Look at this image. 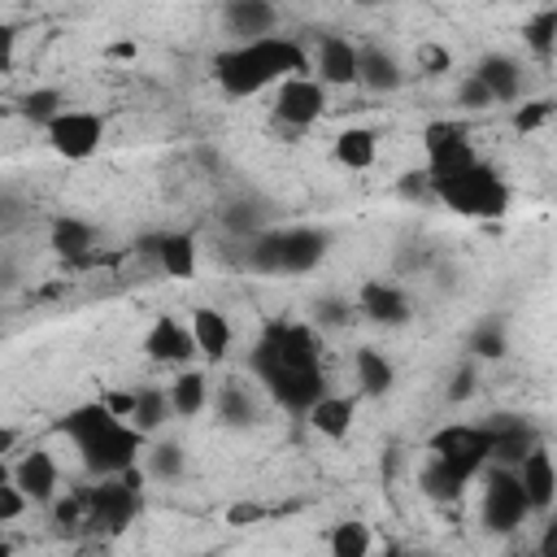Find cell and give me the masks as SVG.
Instances as JSON below:
<instances>
[{
    "label": "cell",
    "mask_w": 557,
    "mask_h": 557,
    "mask_svg": "<svg viewBox=\"0 0 557 557\" xmlns=\"http://www.w3.org/2000/svg\"><path fill=\"white\" fill-rule=\"evenodd\" d=\"M322 331L313 322H265L261 339L248 352L252 379L292 413H305L322 392Z\"/></svg>",
    "instance_id": "obj_1"
},
{
    "label": "cell",
    "mask_w": 557,
    "mask_h": 557,
    "mask_svg": "<svg viewBox=\"0 0 557 557\" xmlns=\"http://www.w3.org/2000/svg\"><path fill=\"white\" fill-rule=\"evenodd\" d=\"M292 74H313V61L300 39L278 35V30L261 35V39L231 44L213 57V83L231 100L261 96L265 87H274L278 78H292Z\"/></svg>",
    "instance_id": "obj_2"
},
{
    "label": "cell",
    "mask_w": 557,
    "mask_h": 557,
    "mask_svg": "<svg viewBox=\"0 0 557 557\" xmlns=\"http://www.w3.org/2000/svg\"><path fill=\"white\" fill-rule=\"evenodd\" d=\"M61 435L78 448V461L91 479H104V474H117L126 470L131 461H139L148 435L135 431L126 418L109 413L100 400H87V405H74L61 422Z\"/></svg>",
    "instance_id": "obj_3"
},
{
    "label": "cell",
    "mask_w": 557,
    "mask_h": 557,
    "mask_svg": "<svg viewBox=\"0 0 557 557\" xmlns=\"http://www.w3.org/2000/svg\"><path fill=\"white\" fill-rule=\"evenodd\" d=\"M431 200L461 213V218H505L509 213V183L500 178V170H492L487 161H470L466 170L457 174H444V178H431Z\"/></svg>",
    "instance_id": "obj_4"
},
{
    "label": "cell",
    "mask_w": 557,
    "mask_h": 557,
    "mask_svg": "<svg viewBox=\"0 0 557 557\" xmlns=\"http://www.w3.org/2000/svg\"><path fill=\"white\" fill-rule=\"evenodd\" d=\"M483 479V500H479V518H483V531L492 535H513L527 518H531V505H527V492L518 483V470L513 466H483L479 470Z\"/></svg>",
    "instance_id": "obj_5"
},
{
    "label": "cell",
    "mask_w": 557,
    "mask_h": 557,
    "mask_svg": "<svg viewBox=\"0 0 557 557\" xmlns=\"http://www.w3.org/2000/svg\"><path fill=\"white\" fill-rule=\"evenodd\" d=\"M44 139L48 148L61 157V161H87L100 152L104 144V117L91 113V109H61L48 126H44Z\"/></svg>",
    "instance_id": "obj_6"
},
{
    "label": "cell",
    "mask_w": 557,
    "mask_h": 557,
    "mask_svg": "<svg viewBox=\"0 0 557 557\" xmlns=\"http://www.w3.org/2000/svg\"><path fill=\"white\" fill-rule=\"evenodd\" d=\"M426 453H435V457H444L453 470H461L470 483L479 479V470L487 466V457H492V440H487V426L479 422H448V426H440L431 440H426Z\"/></svg>",
    "instance_id": "obj_7"
},
{
    "label": "cell",
    "mask_w": 557,
    "mask_h": 557,
    "mask_svg": "<svg viewBox=\"0 0 557 557\" xmlns=\"http://www.w3.org/2000/svg\"><path fill=\"white\" fill-rule=\"evenodd\" d=\"M422 152H426V165H422V170H426L431 178L457 174V170H466L470 161H479L466 122H431V126L422 131Z\"/></svg>",
    "instance_id": "obj_8"
},
{
    "label": "cell",
    "mask_w": 557,
    "mask_h": 557,
    "mask_svg": "<svg viewBox=\"0 0 557 557\" xmlns=\"http://www.w3.org/2000/svg\"><path fill=\"white\" fill-rule=\"evenodd\" d=\"M326 113V87L313 74H292L274 83V122L305 131Z\"/></svg>",
    "instance_id": "obj_9"
},
{
    "label": "cell",
    "mask_w": 557,
    "mask_h": 557,
    "mask_svg": "<svg viewBox=\"0 0 557 557\" xmlns=\"http://www.w3.org/2000/svg\"><path fill=\"white\" fill-rule=\"evenodd\" d=\"M83 500H87V522H96L104 531H126L135 522L139 505H144V492L126 487L117 474H104L100 487H87L83 492Z\"/></svg>",
    "instance_id": "obj_10"
},
{
    "label": "cell",
    "mask_w": 557,
    "mask_h": 557,
    "mask_svg": "<svg viewBox=\"0 0 557 557\" xmlns=\"http://www.w3.org/2000/svg\"><path fill=\"white\" fill-rule=\"evenodd\" d=\"M139 348H144V357H148L152 366H183V361H191V357H196L191 326H187V322H178L174 313H157V318L148 322V331H144Z\"/></svg>",
    "instance_id": "obj_11"
},
{
    "label": "cell",
    "mask_w": 557,
    "mask_h": 557,
    "mask_svg": "<svg viewBox=\"0 0 557 557\" xmlns=\"http://www.w3.org/2000/svg\"><path fill=\"white\" fill-rule=\"evenodd\" d=\"M513 470H518V483H522V492H527L531 513H540V518L553 513V505H557V466H553L548 444H544V440L531 444Z\"/></svg>",
    "instance_id": "obj_12"
},
{
    "label": "cell",
    "mask_w": 557,
    "mask_h": 557,
    "mask_svg": "<svg viewBox=\"0 0 557 557\" xmlns=\"http://www.w3.org/2000/svg\"><path fill=\"white\" fill-rule=\"evenodd\" d=\"M331 252V235L322 226H278V274H309Z\"/></svg>",
    "instance_id": "obj_13"
},
{
    "label": "cell",
    "mask_w": 557,
    "mask_h": 557,
    "mask_svg": "<svg viewBox=\"0 0 557 557\" xmlns=\"http://www.w3.org/2000/svg\"><path fill=\"white\" fill-rule=\"evenodd\" d=\"M13 483L26 492L30 505H44L48 509L52 496L61 492V466H57V457L48 448H30V453H22L13 461Z\"/></svg>",
    "instance_id": "obj_14"
},
{
    "label": "cell",
    "mask_w": 557,
    "mask_h": 557,
    "mask_svg": "<svg viewBox=\"0 0 557 557\" xmlns=\"http://www.w3.org/2000/svg\"><path fill=\"white\" fill-rule=\"evenodd\" d=\"M357 313H366L374 326H405L413 318L409 296L387 278H366L357 287Z\"/></svg>",
    "instance_id": "obj_15"
},
{
    "label": "cell",
    "mask_w": 557,
    "mask_h": 557,
    "mask_svg": "<svg viewBox=\"0 0 557 557\" xmlns=\"http://www.w3.org/2000/svg\"><path fill=\"white\" fill-rule=\"evenodd\" d=\"M313 70L322 87H357V44L348 35H322Z\"/></svg>",
    "instance_id": "obj_16"
},
{
    "label": "cell",
    "mask_w": 557,
    "mask_h": 557,
    "mask_svg": "<svg viewBox=\"0 0 557 557\" xmlns=\"http://www.w3.org/2000/svg\"><path fill=\"white\" fill-rule=\"evenodd\" d=\"M483 426H487V440H492V457H487L492 466H518L522 453H527L531 444H540V431H535L531 422L513 418V413H496V418H487Z\"/></svg>",
    "instance_id": "obj_17"
},
{
    "label": "cell",
    "mask_w": 557,
    "mask_h": 557,
    "mask_svg": "<svg viewBox=\"0 0 557 557\" xmlns=\"http://www.w3.org/2000/svg\"><path fill=\"white\" fill-rule=\"evenodd\" d=\"M405 83V65L396 61L392 48L383 44H361L357 48V87L383 96V91H396Z\"/></svg>",
    "instance_id": "obj_18"
},
{
    "label": "cell",
    "mask_w": 557,
    "mask_h": 557,
    "mask_svg": "<svg viewBox=\"0 0 557 557\" xmlns=\"http://www.w3.org/2000/svg\"><path fill=\"white\" fill-rule=\"evenodd\" d=\"M187 326H191L196 352H200L205 361H222V357L231 352V344H235L231 318H226L222 309H213V305H196L191 318H187Z\"/></svg>",
    "instance_id": "obj_19"
},
{
    "label": "cell",
    "mask_w": 557,
    "mask_h": 557,
    "mask_svg": "<svg viewBox=\"0 0 557 557\" xmlns=\"http://www.w3.org/2000/svg\"><path fill=\"white\" fill-rule=\"evenodd\" d=\"M222 26H226V35H235V44L261 39L278 26V9L270 0H226L222 4Z\"/></svg>",
    "instance_id": "obj_20"
},
{
    "label": "cell",
    "mask_w": 557,
    "mask_h": 557,
    "mask_svg": "<svg viewBox=\"0 0 557 557\" xmlns=\"http://www.w3.org/2000/svg\"><path fill=\"white\" fill-rule=\"evenodd\" d=\"M474 74L487 83V91H492V100L496 104H513V100H522V61L518 57H509V52H483L479 61H474Z\"/></svg>",
    "instance_id": "obj_21"
},
{
    "label": "cell",
    "mask_w": 557,
    "mask_h": 557,
    "mask_svg": "<svg viewBox=\"0 0 557 557\" xmlns=\"http://www.w3.org/2000/svg\"><path fill=\"white\" fill-rule=\"evenodd\" d=\"M157 270L165 278H196V265H200V244H196V231H165L157 235Z\"/></svg>",
    "instance_id": "obj_22"
},
{
    "label": "cell",
    "mask_w": 557,
    "mask_h": 557,
    "mask_svg": "<svg viewBox=\"0 0 557 557\" xmlns=\"http://www.w3.org/2000/svg\"><path fill=\"white\" fill-rule=\"evenodd\" d=\"M352 379H357L361 396L379 400V396H387V392L396 387V366H392V357H387L383 348L361 344V348L352 352Z\"/></svg>",
    "instance_id": "obj_23"
},
{
    "label": "cell",
    "mask_w": 557,
    "mask_h": 557,
    "mask_svg": "<svg viewBox=\"0 0 557 557\" xmlns=\"http://www.w3.org/2000/svg\"><path fill=\"white\" fill-rule=\"evenodd\" d=\"M309 426L322 435V440H344L357 422V400L352 396H335V392H322L309 409H305Z\"/></svg>",
    "instance_id": "obj_24"
},
{
    "label": "cell",
    "mask_w": 557,
    "mask_h": 557,
    "mask_svg": "<svg viewBox=\"0 0 557 557\" xmlns=\"http://www.w3.org/2000/svg\"><path fill=\"white\" fill-rule=\"evenodd\" d=\"M466 487H470V479H466L461 470H453L444 457L426 453V461H422V470H418V492H422L426 500H435V505H453Z\"/></svg>",
    "instance_id": "obj_25"
},
{
    "label": "cell",
    "mask_w": 557,
    "mask_h": 557,
    "mask_svg": "<svg viewBox=\"0 0 557 557\" xmlns=\"http://www.w3.org/2000/svg\"><path fill=\"white\" fill-rule=\"evenodd\" d=\"M48 244H52L57 257L78 261V257H87V252L96 248V226H91L87 218L61 213V218H52V226H48Z\"/></svg>",
    "instance_id": "obj_26"
},
{
    "label": "cell",
    "mask_w": 557,
    "mask_h": 557,
    "mask_svg": "<svg viewBox=\"0 0 557 557\" xmlns=\"http://www.w3.org/2000/svg\"><path fill=\"white\" fill-rule=\"evenodd\" d=\"M165 396H170V413L174 418H200L209 409L213 387H209V374L205 370H183V374H174V383L165 387Z\"/></svg>",
    "instance_id": "obj_27"
},
{
    "label": "cell",
    "mask_w": 557,
    "mask_h": 557,
    "mask_svg": "<svg viewBox=\"0 0 557 557\" xmlns=\"http://www.w3.org/2000/svg\"><path fill=\"white\" fill-rule=\"evenodd\" d=\"M331 157L335 165L344 170H370L374 157H379V135L370 126H344L335 139H331Z\"/></svg>",
    "instance_id": "obj_28"
},
{
    "label": "cell",
    "mask_w": 557,
    "mask_h": 557,
    "mask_svg": "<svg viewBox=\"0 0 557 557\" xmlns=\"http://www.w3.org/2000/svg\"><path fill=\"white\" fill-rule=\"evenodd\" d=\"M174 413H170V396H165V387H135V405H131V426L135 431H144L148 440L170 422Z\"/></svg>",
    "instance_id": "obj_29"
},
{
    "label": "cell",
    "mask_w": 557,
    "mask_h": 557,
    "mask_svg": "<svg viewBox=\"0 0 557 557\" xmlns=\"http://www.w3.org/2000/svg\"><path fill=\"white\" fill-rule=\"evenodd\" d=\"M522 44L531 48L535 61H553V48H557V4H540L527 22H522Z\"/></svg>",
    "instance_id": "obj_30"
},
{
    "label": "cell",
    "mask_w": 557,
    "mask_h": 557,
    "mask_svg": "<svg viewBox=\"0 0 557 557\" xmlns=\"http://www.w3.org/2000/svg\"><path fill=\"white\" fill-rule=\"evenodd\" d=\"M209 400L218 405V418H222L226 426H248V422L257 418V409H252V396H248L244 379H226V383L218 387V396H209Z\"/></svg>",
    "instance_id": "obj_31"
},
{
    "label": "cell",
    "mask_w": 557,
    "mask_h": 557,
    "mask_svg": "<svg viewBox=\"0 0 557 557\" xmlns=\"http://www.w3.org/2000/svg\"><path fill=\"white\" fill-rule=\"evenodd\" d=\"M144 470H148V479L174 483V479L187 470V453H183V444H174V440H157L152 448L144 444Z\"/></svg>",
    "instance_id": "obj_32"
},
{
    "label": "cell",
    "mask_w": 557,
    "mask_h": 557,
    "mask_svg": "<svg viewBox=\"0 0 557 557\" xmlns=\"http://www.w3.org/2000/svg\"><path fill=\"white\" fill-rule=\"evenodd\" d=\"M326 548H331V557H366L374 548V531L366 522L344 518V522H335L326 531Z\"/></svg>",
    "instance_id": "obj_33"
},
{
    "label": "cell",
    "mask_w": 557,
    "mask_h": 557,
    "mask_svg": "<svg viewBox=\"0 0 557 557\" xmlns=\"http://www.w3.org/2000/svg\"><path fill=\"white\" fill-rule=\"evenodd\" d=\"M61 109H65V96H61L57 87H35V91H26V96L17 100V113H22L26 122H35L39 131H44Z\"/></svg>",
    "instance_id": "obj_34"
},
{
    "label": "cell",
    "mask_w": 557,
    "mask_h": 557,
    "mask_svg": "<svg viewBox=\"0 0 557 557\" xmlns=\"http://www.w3.org/2000/svg\"><path fill=\"white\" fill-rule=\"evenodd\" d=\"M466 352L470 361H500L509 352V339H505V326L500 322H479L466 339Z\"/></svg>",
    "instance_id": "obj_35"
},
{
    "label": "cell",
    "mask_w": 557,
    "mask_h": 557,
    "mask_svg": "<svg viewBox=\"0 0 557 557\" xmlns=\"http://www.w3.org/2000/svg\"><path fill=\"white\" fill-rule=\"evenodd\" d=\"M548 122H553V100H548V96L522 100V104L513 109V117H509V126H513L518 135H535V131H544Z\"/></svg>",
    "instance_id": "obj_36"
},
{
    "label": "cell",
    "mask_w": 557,
    "mask_h": 557,
    "mask_svg": "<svg viewBox=\"0 0 557 557\" xmlns=\"http://www.w3.org/2000/svg\"><path fill=\"white\" fill-rule=\"evenodd\" d=\"M348 318H352V305L344 296H318L309 305V322L318 331H339V326H348Z\"/></svg>",
    "instance_id": "obj_37"
},
{
    "label": "cell",
    "mask_w": 557,
    "mask_h": 557,
    "mask_svg": "<svg viewBox=\"0 0 557 557\" xmlns=\"http://www.w3.org/2000/svg\"><path fill=\"white\" fill-rule=\"evenodd\" d=\"M453 104L461 109V113H483V109H492L496 100H492V91H487V83L470 70V74H461V83H457V96H453Z\"/></svg>",
    "instance_id": "obj_38"
},
{
    "label": "cell",
    "mask_w": 557,
    "mask_h": 557,
    "mask_svg": "<svg viewBox=\"0 0 557 557\" xmlns=\"http://www.w3.org/2000/svg\"><path fill=\"white\" fill-rule=\"evenodd\" d=\"M52 522L61 527V531H70V527H78V522H87V500H83V492H74V496H52Z\"/></svg>",
    "instance_id": "obj_39"
},
{
    "label": "cell",
    "mask_w": 557,
    "mask_h": 557,
    "mask_svg": "<svg viewBox=\"0 0 557 557\" xmlns=\"http://www.w3.org/2000/svg\"><path fill=\"white\" fill-rule=\"evenodd\" d=\"M26 509H30L26 492H22L13 479H9V483H0V522H17Z\"/></svg>",
    "instance_id": "obj_40"
},
{
    "label": "cell",
    "mask_w": 557,
    "mask_h": 557,
    "mask_svg": "<svg viewBox=\"0 0 557 557\" xmlns=\"http://www.w3.org/2000/svg\"><path fill=\"white\" fill-rule=\"evenodd\" d=\"M474 383H479V366H474V361L457 366V374L448 379V400H453V405L470 400V396H474Z\"/></svg>",
    "instance_id": "obj_41"
},
{
    "label": "cell",
    "mask_w": 557,
    "mask_h": 557,
    "mask_svg": "<svg viewBox=\"0 0 557 557\" xmlns=\"http://www.w3.org/2000/svg\"><path fill=\"white\" fill-rule=\"evenodd\" d=\"M396 191L409 196V200H431V174L426 170H405V178L396 183Z\"/></svg>",
    "instance_id": "obj_42"
},
{
    "label": "cell",
    "mask_w": 557,
    "mask_h": 557,
    "mask_svg": "<svg viewBox=\"0 0 557 557\" xmlns=\"http://www.w3.org/2000/svg\"><path fill=\"white\" fill-rule=\"evenodd\" d=\"M17 65V26L0 22V74H13Z\"/></svg>",
    "instance_id": "obj_43"
},
{
    "label": "cell",
    "mask_w": 557,
    "mask_h": 557,
    "mask_svg": "<svg viewBox=\"0 0 557 557\" xmlns=\"http://www.w3.org/2000/svg\"><path fill=\"white\" fill-rule=\"evenodd\" d=\"M448 65H453V57H448L444 48H431V44L418 48V70H422V74H440V70H448Z\"/></svg>",
    "instance_id": "obj_44"
},
{
    "label": "cell",
    "mask_w": 557,
    "mask_h": 557,
    "mask_svg": "<svg viewBox=\"0 0 557 557\" xmlns=\"http://www.w3.org/2000/svg\"><path fill=\"white\" fill-rule=\"evenodd\" d=\"M100 405H104L109 413H117V418H131V405H135V387H131V392H113V387H109V392L100 396Z\"/></svg>",
    "instance_id": "obj_45"
},
{
    "label": "cell",
    "mask_w": 557,
    "mask_h": 557,
    "mask_svg": "<svg viewBox=\"0 0 557 557\" xmlns=\"http://www.w3.org/2000/svg\"><path fill=\"white\" fill-rule=\"evenodd\" d=\"M257 518H265L261 505H231V509H226V522H231V527H252Z\"/></svg>",
    "instance_id": "obj_46"
},
{
    "label": "cell",
    "mask_w": 557,
    "mask_h": 557,
    "mask_svg": "<svg viewBox=\"0 0 557 557\" xmlns=\"http://www.w3.org/2000/svg\"><path fill=\"white\" fill-rule=\"evenodd\" d=\"M17 440H22V431H17V426H0V457H9V453L17 448Z\"/></svg>",
    "instance_id": "obj_47"
},
{
    "label": "cell",
    "mask_w": 557,
    "mask_h": 557,
    "mask_svg": "<svg viewBox=\"0 0 557 557\" xmlns=\"http://www.w3.org/2000/svg\"><path fill=\"white\" fill-rule=\"evenodd\" d=\"M13 479V461L9 457H0V483H9Z\"/></svg>",
    "instance_id": "obj_48"
},
{
    "label": "cell",
    "mask_w": 557,
    "mask_h": 557,
    "mask_svg": "<svg viewBox=\"0 0 557 557\" xmlns=\"http://www.w3.org/2000/svg\"><path fill=\"white\" fill-rule=\"evenodd\" d=\"M352 4H361V9H374V4H392V0H352Z\"/></svg>",
    "instance_id": "obj_49"
},
{
    "label": "cell",
    "mask_w": 557,
    "mask_h": 557,
    "mask_svg": "<svg viewBox=\"0 0 557 557\" xmlns=\"http://www.w3.org/2000/svg\"><path fill=\"white\" fill-rule=\"evenodd\" d=\"M4 117H9V104H0V126H4Z\"/></svg>",
    "instance_id": "obj_50"
},
{
    "label": "cell",
    "mask_w": 557,
    "mask_h": 557,
    "mask_svg": "<svg viewBox=\"0 0 557 557\" xmlns=\"http://www.w3.org/2000/svg\"><path fill=\"white\" fill-rule=\"evenodd\" d=\"M0 553H9V544H4V540H0Z\"/></svg>",
    "instance_id": "obj_51"
}]
</instances>
